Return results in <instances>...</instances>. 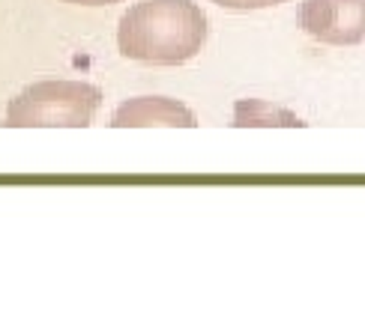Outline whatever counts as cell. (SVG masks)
<instances>
[{"instance_id":"1","label":"cell","mask_w":365,"mask_h":325,"mask_svg":"<svg viewBox=\"0 0 365 325\" xmlns=\"http://www.w3.org/2000/svg\"><path fill=\"white\" fill-rule=\"evenodd\" d=\"M207 15L195 0H141L117 27V48L141 66H182L204 48Z\"/></svg>"},{"instance_id":"2","label":"cell","mask_w":365,"mask_h":325,"mask_svg":"<svg viewBox=\"0 0 365 325\" xmlns=\"http://www.w3.org/2000/svg\"><path fill=\"white\" fill-rule=\"evenodd\" d=\"M102 92L87 81H39L21 90L6 107V129H87Z\"/></svg>"},{"instance_id":"3","label":"cell","mask_w":365,"mask_h":325,"mask_svg":"<svg viewBox=\"0 0 365 325\" xmlns=\"http://www.w3.org/2000/svg\"><path fill=\"white\" fill-rule=\"evenodd\" d=\"M297 24L321 45H362L365 42V0H302Z\"/></svg>"},{"instance_id":"4","label":"cell","mask_w":365,"mask_h":325,"mask_svg":"<svg viewBox=\"0 0 365 325\" xmlns=\"http://www.w3.org/2000/svg\"><path fill=\"white\" fill-rule=\"evenodd\" d=\"M114 129H195L197 119L180 99L138 96L123 102L111 117Z\"/></svg>"},{"instance_id":"5","label":"cell","mask_w":365,"mask_h":325,"mask_svg":"<svg viewBox=\"0 0 365 325\" xmlns=\"http://www.w3.org/2000/svg\"><path fill=\"white\" fill-rule=\"evenodd\" d=\"M234 126L237 129H302V122L291 107L261 102V99H240L234 105Z\"/></svg>"},{"instance_id":"6","label":"cell","mask_w":365,"mask_h":325,"mask_svg":"<svg viewBox=\"0 0 365 325\" xmlns=\"http://www.w3.org/2000/svg\"><path fill=\"white\" fill-rule=\"evenodd\" d=\"M212 4L222 6V9H231V12H255V9L279 6L284 0H212Z\"/></svg>"},{"instance_id":"7","label":"cell","mask_w":365,"mask_h":325,"mask_svg":"<svg viewBox=\"0 0 365 325\" xmlns=\"http://www.w3.org/2000/svg\"><path fill=\"white\" fill-rule=\"evenodd\" d=\"M63 4H75V6H111L120 0H63Z\"/></svg>"}]
</instances>
